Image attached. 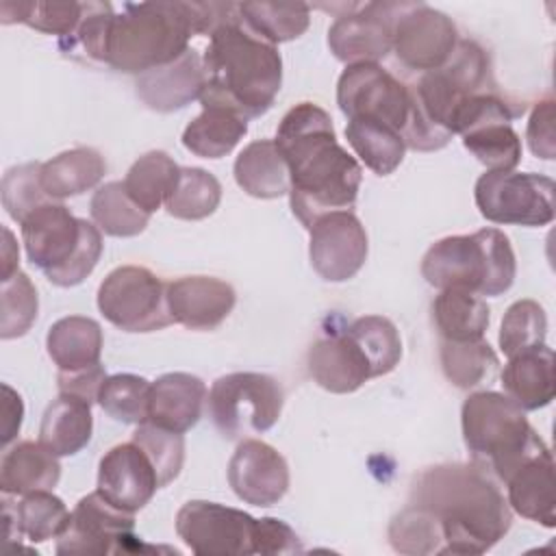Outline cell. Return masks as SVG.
Wrapping results in <instances>:
<instances>
[{"label":"cell","instance_id":"cell-1","mask_svg":"<svg viewBox=\"0 0 556 556\" xmlns=\"http://www.w3.org/2000/svg\"><path fill=\"white\" fill-rule=\"evenodd\" d=\"M276 146L289 165V200L293 215L311 228L315 219L334 211H352L363 169L339 146L330 115L313 104L291 106L278 124Z\"/></svg>","mask_w":556,"mask_h":556},{"label":"cell","instance_id":"cell-2","mask_svg":"<svg viewBox=\"0 0 556 556\" xmlns=\"http://www.w3.org/2000/svg\"><path fill=\"white\" fill-rule=\"evenodd\" d=\"M410 504L434 517L443 536L441 554H484L513 521L506 497L473 463L424 469L410 489Z\"/></svg>","mask_w":556,"mask_h":556},{"label":"cell","instance_id":"cell-3","mask_svg":"<svg viewBox=\"0 0 556 556\" xmlns=\"http://www.w3.org/2000/svg\"><path fill=\"white\" fill-rule=\"evenodd\" d=\"M202 63V106H222L243 119L267 113L282 85L278 48L254 35L241 17L208 35Z\"/></svg>","mask_w":556,"mask_h":556},{"label":"cell","instance_id":"cell-4","mask_svg":"<svg viewBox=\"0 0 556 556\" xmlns=\"http://www.w3.org/2000/svg\"><path fill=\"white\" fill-rule=\"evenodd\" d=\"M489 54L473 39H460L452 56L410 87V117L402 132L406 148L430 152L460 135L473 96L491 91Z\"/></svg>","mask_w":556,"mask_h":556},{"label":"cell","instance_id":"cell-5","mask_svg":"<svg viewBox=\"0 0 556 556\" xmlns=\"http://www.w3.org/2000/svg\"><path fill=\"white\" fill-rule=\"evenodd\" d=\"M193 35L191 2L126 4L111 17L102 63L143 74L187 52Z\"/></svg>","mask_w":556,"mask_h":556},{"label":"cell","instance_id":"cell-6","mask_svg":"<svg viewBox=\"0 0 556 556\" xmlns=\"http://www.w3.org/2000/svg\"><path fill=\"white\" fill-rule=\"evenodd\" d=\"M517 263L510 239L497 228L437 241L421 258V276L437 289H460L495 298L515 282Z\"/></svg>","mask_w":556,"mask_h":556},{"label":"cell","instance_id":"cell-7","mask_svg":"<svg viewBox=\"0 0 556 556\" xmlns=\"http://www.w3.org/2000/svg\"><path fill=\"white\" fill-rule=\"evenodd\" d=\"M460 426L473 465L502 482L526 458L547 447L528 424L526 410L497 391L471 393L463 402Z\"/></svg>","mask_w":556,"mask_h":556},{"label":"cell","instance_id":"cell-8","mask_svg":"<svg viewBox=\"0 0 556 556\" xmlns=\"http://www.w3.org/2000/svg\"><path fill=\"white\" fill-rule=\"evenodd\" d=\"M282 404L280 382L256 371L226 374L208 391V415L226 439H245L269 430L278 421Z\"/></svg>","mask_w":556,"mask_h":556},{"label":"cell","instance_id":"cell-9","mask_svg":"<svg viewBox=\"0 0 556 556\" xmlns=\"http://www.w3.org/2000/svg\"><path fill=\"white\" fill-rule=\"evenodd\" d=\"M100 313L124 332H154L169 326L167 285L148 267H115L98 287Z\"/></svg>","mask_w":556,"mask_h":556},{"label":"cell","instance_id":"cell-10","mask_svg":"<svg viewBox=\"0 0 556 556\" xmlns=\"http://www.w3.org/2000/svg\"><path fill=\"white\" fill-rule=\"evenodd\" d=\"M554 180L534 172H486L476 180V206L493 224L547 226L554 219Z\"/></svg>","mask_w":556,"mask_h":556},{"label":"cell","instance_id":"cell-11","mask_svg":"<svg viewBox=\"0 0 556 556\" xmlns=\"http://www.w3.org/2000/svg\"><path fill=\"white\" fill-rule=\"evenodd\" d=\"M337 104L348 122L382 124L400 135L410 117V87L378 63L348 65L337 83Z\"/></svg>","mask_w":556,"mask_h":556},{"label":"cell","instance_id":"cell-12","mask_svg":"<svg viewBox=\"0 0 556 556\" xmlns=\"http://www.w3.org/2000/svg\"><path fill=\"white\" fill-rule=\"evenodd\" d=\"M256 523L239 508L206 500H191L176 513V534L198 556L256 554Z\"/></svg>","mask_w":556,"mask_h":556},{"label":"cell","instance_id":"cell-13","mask_svg":"<svg viewBox=\"0 0 556 556\" xmlns=\"http://www.w3.org/2000/svg\"><path fill=\"white\" fill-rule=\"evenodd\" d=\"M132 530L135 513L113 506L96 489L74 506L67 530L56 539V554H128L141 547Z\"/></svg>","mask_w":556,"mask_h":556},{"label":"cell","instance_id":"cell-14","mask_svg":"<svg viewBox=\"0 0 556 556\" xmlns=\"http://www.w3.org/2000/svg\"><path fill=\"white\" fill-rule=\"evenodd\" d=\"M458 43L456 24L445 13L424 4L404 2L393 20V50L408 70H439Z\"/></svg>","mask_w":556,"mask_h":556},{"label":"cell","instance_id":"cell-15","mask_svg":"<svg viewBox=\"0 0 556 556\" xmlns=\"http://www.w3.org/2000/svg\"><path fill=\"white\" fill-rule=\"evenodd\" d=\"M404 2L354 4L328 28V48L345 65L378 63L393 50V20Z\"/></svg>","mask_w":556,"mask_h":556},{"label":"cell","instance_id":"cell-16","mask_svg":"<svg viewBox=\"0 0 556 556\" xmlns=\"http://www.w3.org/2000/svg\"><path fill=\"white\" fill-rule=\"evenodd\" d=\"M308 258L328 282H343L358 274L367 261V232L352 211H334L311 224Z\"/></svg>","mask_w":556,"mask_h":556},{"label":"cell","instance_id":"cell-17","mask_svg":"<svg viewBox=\"0 0 556 556\" xmlns=\"http://www.w3.org/2000/svg\"><path fill=\"white\" fill-rule=\"evenodd\" d=\"M85 222L74 217L65 204L48 202L20 224L26 254L46 278L74 258L83 243Z\"/></svg>","mask_w":556,"mask_h":556},{"label":"cell","instance_id":"cell-18","mask_svg":"<svg viewBox=\"0 0 556 556\" xmlns=\"http://www.w3.org/2000/svg\"><path fill=\"white\" fill-rule=\"evenodd\" d=\"M228 484L252 506H274L289 489L285 456L265 441L243 439L228 463Z\"/></svg>","mask_w":556,"mask_h":556},{"label":"cell","instance_id":"cell-19","mask_svg":"<svg viewBox=\"0 0 556 556\" xmlns=\"http://www.w3.org/2000/svg\"><path fill=\"white\" fill-rule=\"evenodd\" d=\"M161 489L156 469L148 454L135 443L111 447L98 467V493L113 506L137 513Z\"/></svg>","mask_w":556,"mask_h":556},{"label":"cell","instance_id":"cell-20","mask_svg":"<svg viewBox=\"0 0 556 556\" xmlns=\"http://www.w3.org/2000/svg\"><path fill=\"white\" fill-rule=\"evenodd\" d=\"M235 289L215 276H185L167 282L172 319L191 330L217 328L235 308Z\"/></svg>","mask_w":556,"mask_h":556},{"label":"cell","instance_id":"cell-21","mask_svg":"<svg viewBox=\"0 0 556 556\" xmlns=\"http://www.w3.org/2000/svg\"><path fill=\"white\" fill-rule=\"evenodd\" d=\"M204 89L202 56L189 48L178 59L137 76V96L154 111L169 113L200 100Z\"/></svg>","mask_w":556,"mask_h":556},{"label":"cell","instance_id":"cell-22","mask_svg":"<svg viewBox=\"0 0 556 556\" xmlns=\"http://www.w3.org/2000/svg\"><path fill=\"white\" fill-rule=\"evenodd\" d=\"M306 363L313 380L330 393H352L374 378L367 356L345 330L315 341Z\"/></svg>","mask_w":556,"mask_h":556},{"label":"cell","instance_id":"cell-23","mask_svg":"<svg viewBox=\"0 0 556 556\" xmlns=\"http://www.w3.org/2000/svg\"><path fill=\"white\" fill-rule=\"evenodd\" d=\"M508 506L545 528L556 526V482H554V458L549 447L526 458L508 478Z\"/></svg>","mask_w":556,"mask_h":556},{"label":"cell","instance_id":"cell-24","mask_svg":"<svg viewBox=\"0 0 556 556\" xmlns=\"http://www.w3.org/2000/svg\"><path fill=\"white\" fill-rule=\"evenodd\" d=\"M204 400L206 387L198 376L185 371L163 374L150 387L148 421L185 434L202 417Z\"/></svg>","mask_w":556,"mask_h":556},{"label":"cell","instance_id":"cell-25","mask_svg":"<svg viewBox=\"0 0 556 556\" xmlns=\"http://www.w3.org/2000/svg\"><path fill=\"white\" fill-rule=\"evenodd\" d=\"M504 395L523 410H536L554 400V352L545 343L508 358L502 371Z\"/></svg>","mask_w":556,"mask_h":556},{"label":"cell","instance_id":"cell-26","mask_svg":"<svg viewBox=\"0 0 556 556\" xmlns=\"http://www.w3.org/2000/svg\"><path fill=\"white\" fill-rule=\"evenodd\" d=\"M2 517H4V539L13 534V528L33 543H43L48 539H59L72 519V513L50 491H33L22 495V500L11 506L9 495H2Z\"/></svg>","mask_w":556,"mask_h":556},{"label":"cell","instance_id":"cell-27","mask_svg":"<svg viewBox=\"0 0 556 556\" xmlns=\"http://www.w3.org/2000/svg\"><path fill=\"white\" fill-rule=\"evenodd\" d=\"M39 441H20L0 460V491L4 495H26L52 491L61 478V465Z\"/></svg>","mask_w":556,"mask_h":556},{"label":"cell","instance_id":"cell-28","mask_svg":"<svg viewBox=\"0 0 556 556\" xmlns=\"http://www.w3.org/2000/svg\"><path fill=\"white\" fill-rule=\"evenodd\" d=\"M235 180L252 198L271 200L289 193V165L274 139L248 143L235 161Z\"/></svg>","mask_w":556,"mask_h":556},{"label":"cell","instance_id":"cell-29","mask_svg":"<svg viewBox=\"0 0 556 556\" xmlns=\"http://www.w3.org/2000/svg\"><path fill=\"white\" fill-rule=\"evenodd\" d=\"M102 328L96 319L67 315L56 319L46 337V348L59 371H76L100 363Z\"/></svg>","mask_w":556,"mask_h":556},{"label":"cell","instance_id":"cell-30","mask_svg":"<svg viewBox=\"0 0 556 556\" xmlns=\"http://www.w3.org/2000/svg\"><path fill=\"white\" fill-rule=\"evenodd\" d=\"M91 432V404L74 395L59 393V397L43 413L39 443L54 456H72L89 443Z\"/></svg>","mask_w":556,"mask_h":556},{"label":"cell","instance_id":"cell-31","mask_svg":"<svg viewBox=\"0 0 556 556\" xmlns=\"http://www.w3.org/2000/svg\"><path fill=\"white\" fill-rule=\"evenodd\" d=\"M106 172L102 154L93 148H72L41 163V187L52 200H65L93 189Z\"/></svg>","mask_w":556,"mask_h":556},{"label":"cell","instance_id":"cell-32","mask_svg":"<svg viewBox=\"0 0 556 556\" xmlns=\"http://www.w3.org/2000/svg\"><path fill=\"white\" fill-rule=\"evenodd\" d=\"M486 302L469 291L441 289L432 302V321L443 341H476L489 328Z\"/></svg>","mask_w":556,"mask_h":556},{"label":"cell","instance_id":"cell-33","mask_svg":"<svg viewBox=\"0 0 556 556\" xmlns=\"http://www.w3.org/2000/svg\"><path fill=\"white\" fill-rule=\"evenodd\" d=\"M245 132L248 119L241 115L222 106H202V113L187 124L182 146L195 156L222 159L232 152Z\"/></svg>","mask_w":556,"mask_h":556},{"label":"cell","instance_id":"cell-34","mask_svg":"<svg viewBox=\"0 0 556 556\" xmlns=\"http://www.w3.org/2000/svg\"><path fill=\"white\" fill-rule=\"evenodd\" d=\"M178 174L180 167L169 154L163 150H152L130 165L124 178V189L135 200V204L152 215L174 191Z\"/></svg>","mask_w":556,"mask_h":556},{"label":"cell","instance_id":"cell-35","mask_svg":"<svg viewBox=\"0 0 556 556\" xmlns=\"http://www.w3.org/2000/svg\"><path fill=\"white\" fill-rule=\"evenodd\" d=\"M243 24L269 43L300 37L311 22V7L302 2H239Z\"/></svg>","mask_w":556,"mask_h":556},{"label":"cell","instance_id":"cell-36","mask_svg":"<svg viewBox=\"0 0 556 556\" xmlns=\"http://www.w3.org/2000/svg\"><path fill=\"white\" fill-rule=\"evenodd\" d=\"M345 139L356 156L378 176L393 174L406 152L402 135L389 126L371 122H348Z\"/></svg>","mask_w":556,"mask_h":556},{"label":"cell","instance_id":"cell-37","mask_svg":"<svg viewBox=\"0 0 556 556\" xmlns=\"http://www.w3.org/2000/svg\"><path fill=\"white\" fill-rule=\"evenodd\" d=\"M89 211L96 226L111 237H135L143 232L150 222V213L135 204V200L126 193L124 182L119 180H111L98 187Z\"/></svg>","mask_w":556,"mask_h":556},{"label":"cell","instance_id":"cell-38","mask_svg":"<svg viewBox=\"0 0 556 556\" xmlns=\"http://www.w3.org/2000/svg\"><path fill=\"white\" fill-rule=\"evenodd\" d=\"M445 378L458 389H473L493 378L500 361L484 339L443 341L439 350Z\"/></svg>","mask_w":556,"mask_h":556},{"label":"cell","instance_id":"cell-39","mask_svg":"<svg viewBox=\"0 0 556 556\" xmlns=\"http://www.w3.org/2000/svg\"><path fill=\"white\" fill-rule=\"evenodd\" d=\"M83 7L85 2H13L4 0L0 4V22L2 24H13L22 22L35 30L56 35L61 41L67 39L76 26L83 20Z\"/></svg>","mask_w":556,"mask_h":556},{"label":"cell","instance_id":"cell-40","mask_svg":"<svg viewBox=\"0 0 556 556\" xmlns=\"http://www.w3.org/2000/svg\"><path fill=\"white\" fill-rule=\"evenodd\" d=\"M219 200L222 185L211 172L202 167H180L176 187L165 200V208L178 219L195 222L213 215Z\"/></svg>","mask_w":556,"mask_h":556},{"label":"cell","instance_id":"cell-41","mask_svg":"<svg viewBox=\"0 0 556 556\" xmlns=\"http://www.w3.org/2000/svg\"><path fill=\"white\" fill-rule=\"evenodd\" d=\"M345 332L358 343L369 361L371 376H384L395 369L402 358V339L395 324L382 315H365L354 319Z\"/></svg>","mask_w":556,"mask_h":556},{"label":"cell","instance_id":"cell-42","mask_svg":"<svg viewBox=\"0 0 556 556\" xmlns=\"http://www.w3.org/2000/svg\"><path fill=\"white\" fill-rule=\"evenodd\" d=\"M150 387L152 382L135 374L106 376L98 391V404L109 417L139 426L148 421Z\"/></svg>","mask_w":556,"mask_h":556},{"label":"cell","instance_id":"cell-43","mask_svg":"<svg viewBox=\"0 0 556 556\" xmlns=\"http://www.w3.org/2000/svg\"><path fill=\"white\" fill-rule=\"evenodd\" d=\"M547 334V315L545 308L534 300H517L513 302L500 326V348L510 358L526 350L539 348L545 343Z\"/></svg>","mask_w":556,"mask_h":556},{"label":"cell","instance_id":"cell-44","mask_svg":"<svg viewBox=\"0 0 556 556\" xmlns=\"http://www.w3.org/2000/svg\"><path fill=\"white\" fill-rule=\"evenodd\" d=\"M460 137L489 172H513L521 159V139L510 124H484Z\"/></svg>","mask_w":556,"mask_h":556},{"label":"cell","instance_id":"cell-45","mask_svg":"<svg viewBox=\"0 0 556 556\" xmlns=\"http://www.w3.org/2000/svg\"><path fill=\"white\" fill-rule=\"evenodd\" d=\"M389 541L400 554L426 556L443 552V536L434 517L413 504L393 517L389 526Z\"/></svg>","mask_w":556,"mask_h":556},{"label":"cell","instance_id":"cell-46","mask_svg":"<svg viewBox=\"0 0 556 556\" xmlns=\"http://www.w3.org/2000/svg\"><path fill=\"white\" fill-rule=\"evenodd\" d=\"M39 298L33 280L24 271H15L2 280L0 291V337L15 339L30 330L37 319Z\"/></svg>","mask_w":556,"mask_h":556},{"label":"cell","instance_id":"cell-47","mask_svg":"<svg viewBox=\"0 0 556 556\" xmlns=\"http://www.w3.org/2000/svg\"><path fill=\"white\" fill-rule=\"evenodd\" d=\"M152 460L159 484L167 486L174 478H178L185 460V439L180 432L165 430L150 421H143L132 432V439Z\"/></svg>","mask_w":556,"mask_h":556},{"label":"cell","instance_id":"cell-48","mask_svg":"<svg viewBox=\"0 0 556 556\" xmlns=\"http://www.w3.org/2000/svg\"><path fill=\"white\" fill-rule=\"evenodd\" d=\"M48 202L54 200L41 187V163H24L2 176V206L17 224Z\"/></svg>","mask_w":556,"mask_h":556},{"label":"cell","instance_id":"cell-49","mask_svg":"<svg viewBox=\"0 0 556 556\" xmlns=\"http://www.w3.org/2000/svg\"><path fill=\"white\" fill-rule=\"evenodd\" d=\"M102 232L98 226L85 222V235H83V243L78 248V252L74 254V258L61 267L59 271L50 274L48 280L52 285H59V287H74V285H80L91 271L93 267L98 265L100 261V254H102Z\"/></svg>","mask_w":556,"mask_h":556},{"label":"cell","instance_id":"cell-50","mask_svg":"<svg viewBox=\"0 0 556 556\" xmlns=\"http://www.w3.org/2000/svg\"><path fill=\"white\" fill-rule=\"evenodd\" d=\"M528 146L534 156L552 161L556 156V139H554V100H541L530 113L528 130H526Z\"/></svg>","mask_w":556,"mask_h":556},{"label":"cell","instance_id":"cell-51","mask_svg":"<svg viewBox=\"0 0 556 556\" xmlns=\"http://www.w3.org/2000/svg\"><path fill=\"white\" fill-rule=\"evenodd\" d=\"M300 536L282 519L263 517L256 523V554H300Z\"/></svg>","mask_w":556,"mask_h":556},{"label":"cell","instance_id":"cell-52","mask_svg":"<svg viewBox=\"0 0 556 556\" xmlns=\"http://www.w3.org/2000/svg\"><path fill=\"white\" fill-rule=\"evenodd\" d=\"M104 378H106V371L98 363V365L76 369V371H59L56 384H59V393L74 395L78 400L93 404V402H98V391H100Z\"/></svg>","mask_w":556,"mask_h":556},{"label":"cell","instance_id":"cell-53","mask_svg":"<svg viewBox=\"0 0 556 556\" xmlns=\"http://www.w3.org/2000/svg\"><path fill=\"white\" fill-rule=\"evenodd\" d=\"M24 419V402L11 384H2V445H9L20 432Z\"/></svg>","mask_w":556,"mask_h":556},{"label":"cell","instance_id":"cell-54","mask_svg":"<svg viewBox=\"0 0 556 556\" xmlns=\"http://www.w3.org/2000/svg\"><path fill=\"white\" fill-rule=\"evenodd\" d=\"M2 237H4V241H2V278L0 280H7L15 271H20L17 269V265H20V250H17L15 239H13V232L7 226L2 228Z\"/></svg>","mask_w":556,"mask_h":556}]
</instances>
